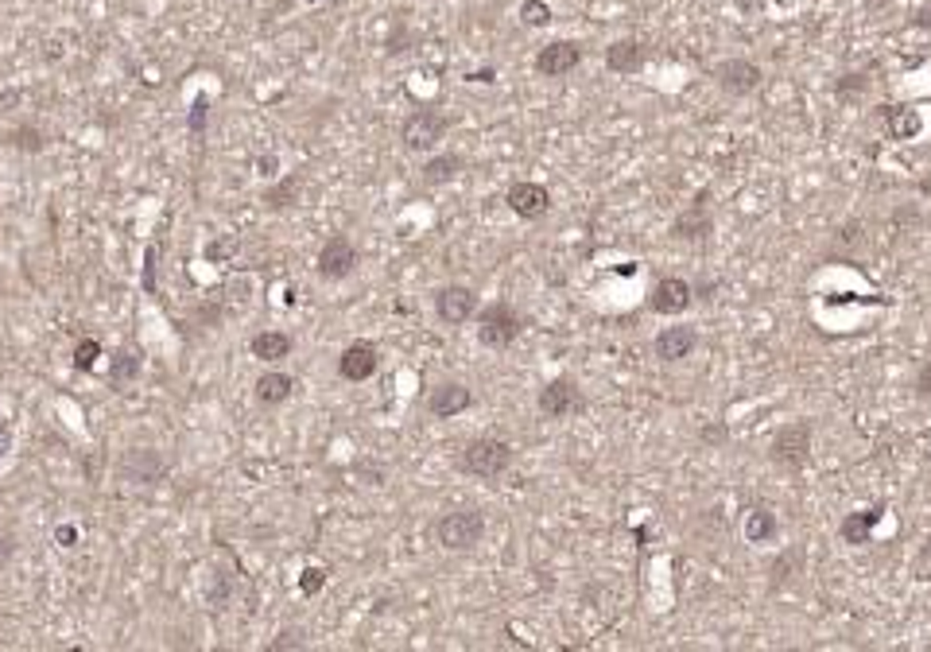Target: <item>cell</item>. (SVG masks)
<instances>
[{
	"mask_svg": "<svg viewBox=\"0 0 931 652\" xmlns=\"http://www.w3.org/2000/svg\"><path fill=\"white\" fill-rule=\"evenodd\" d=\"M512 458V443L497 439V435H478V439H470L462 447V455H458V466L466 470L470 478H481V482H497L501 474H509Z\"/></svg>",
	"mask_w": 931,
	"mask_h": 652,
	"instance_id": "obj_1",
	"label": "cell"
},
{
	"mask_svg": "<svg viewBox=\"0 0 931 652\" xmlns=\"http://www.w3.org/2000/svg\"><path fill=\"white\" fill-rule=\"evenodd\" d=\"M811 439H815L811 420H791L784 427H776L773 443H768V463L788 470V474H799L811 458Z\"/></svg>",
	"mask_w": 931,
	"mask_h": 652,
	"instance_id": "obj_2",
	"label": "cell"
},
{
	"mask_svg": "<svg viewBox=\"0 0 931 652\" xmlns=\"http://www.w3.org/2000/svg\"><path fill=\"white\" fill-rule=\"evenodd\" d=\"M474 318H478V342L489 350H509L524 330V318L509 299H494V303L478 307Z\"/></svg>",
	"mask_w": 931,
	"mask_h": 652,
	"instance_id": "obj_3",
	"label": "cell"
},
{
	"mask_svg": "<svg viewBox=\"0 0 931 652\" xmlns=\"http://www.w3.org/2000/svg\"><path fill=\"white\" fill-rule=\"evenodd\" d=\"M446 133H451V117L438 109H412L400 121V144H404V152H415V156H431L446 141Z\"/></svg>",
	"mask_w": 931,
	"mask_h": 652,
	"instance_id": "obj_4",
	"label": "cell"
},
{
	"mask_svg": "<svg viewBox=\"0 0 931 652\" xmlns=\"http://www.w3.org/2000/svg\"><path fill=\"white\" fill-rule=\"evenodd\" d=\"M486 536V512L478 509H454L435 520V543L443 551H474Z\"/></svg>",
	"mask_w": 931,
	"mask_h": 652,
	"instance_id": "obj_5",
	"label": "cell"
},
{
	"mask_svg": "<svg viewBox=\"0 0 931 652\" xmlns=\"http://www.w3.org/2000/svg\"><path fill=\"white\" fill-rule=\"evenodd\" d=\"M536 408L543 420H574V415H582L586 412V392L579 389V381L574 377H555L548 381L540 389V397H536Z\"/></svg>",
	"mask_w": 931,
	"mask_h": 652,
	"instance_id": "obj_6",
	"label": "cell"
},
{
	"mask_svg": "<svg viewBox=\"0 0 931 652\" xmlns=\"http://www.w3.org/2000/svg\"><path fill=\"white\" fill-rule=\"evenodd\" d=\"M710 78L722 93H730V98H749V93H757L765 85V70L757 67L753 59H722L718 67L710 70Z\"/></svg>",
	"mask_w": 931,
	"mask_h": 652,
	"instance_id": "obj_7",
	"label": "cell"
},
{
	"mask_svg": "<svg viewBox=\"0 0 931 652\" xmlns=\"http://www.w3.org/2000/svg\"><path fill=\"white\" fill-rule=\"evenodd\" d=\"M582 43L574 39H555L548 47L536 51V59H532V70L540 74V78H566V74H574L582 67Z\"/></svg>",
	"mask_w": 931,
	"mask_h": 652,
	"instance_id": "obj_8",
	"label": "cell"
},
{
	"mask_svg": "<svg viewBox=\"0 0 931 652\" xmlns=\"http://www.w3.org/2000/svg\"><path fill=\"white\" fill-rule=\"evenodd\" d=\"M478 315V292L466 284H443L435 292V318L443 326H466Z\"/></svg>",
	"mask_w": 931,
	"mask_h": 652,
	"instance_id": "obj_9",
	"label": "cell"
},
{
	"mask_svg": "<svg viewBox=\"0 0 931 652\" xmlns=\"http://www.w3.org/2000/svg\"><path fill=\"white\" fill-rule=\"evenodd\" d=\"M353 269H357V245H353L346 233L326 237V245L315 256V272L323 276V280L338 284V280H346V276H353Z\"/></svg>",
	"mask_w": 931,
	"mask_h": 652,
	"instance_id": "obj_10",
	"label": "cell"
},
{
	"mask_svg": "<svg viewBox=\"0 0 931 652\" xmlns=\"http://www.w3.org/2000/svg\"><path fill=\"white\" fill-rule=\"evenodd\" d=\"M714 233V213H710V190H699L691 202H687V210L679 213L676 221H671V237L676 241H706Z\"/></svg>",
	"mask_w": 931,
	"mask_h": 652,
	"instance_id": "obj_11",
	"label": "cell"
},
{
	"mask_svg": "<svg viewBox=\"0 0 931 652\" xmlns=\"http://www.w3.org/2000/svg\"><path fill=\"white\" fill-rule=\"evenodd\" d=\"M116 474L124 478V482H144V486H156L167 478V458L156 451V447H136V451H124L121 463H116Z\"/></svg>",
	"mask_w": 931,
	"mask_h": 652,
	"instance_id": "obj_12",
	"label": "cell"
},
{
	"mask_svg": "<svg viewBox=\"0 0 931 652\" xmlns=\"http://www.w3.org/2000/svg\"><path fill=\"white\" fill-rule=\"evenodd\" d=\"M505 202H509V210L517 213V218L540 221L543 213L551 210V190L543 183H532V179H517V183L505 190Z\"/></svg>",
	"mask_w": 931,
	"mask_h": 652,
	"instance_id": "obj_13",
	"label": "cell"
},
{
	"mask_svg": "<svg viewBox=\"0 0 931 652\" xmlns=\"http://www.w3.org/2000/svg\"><path fill=\"white\" fill-rule=\"evenodd\" d=\"M377 369H381V350L373 346V342H365V338L349 342V346L341 350V358H338V377L349 381V384L369 381Z\"/></svg>",
	"mask_w": 931,
	"mask_h": 652,
	"instance_id": "obj_14",
	"label": "cell"
},
{
	"mask_svg": "<svg viewBox=\"0 0 931 652\" xmlns=\"http://www.w3.org/2000/svg\"><path fill=\"white\" fill-rule=\"evenodd\" d=\"M691 303H694V284L683 280V276H663L648 295V311L656 315H683Z\"/></svg>",
	"mask_w": 931,
	"mask_h": 652,
	"instance_id": "obj_15",
	"label": "cell"
},
{
	"mask_svg": "<svg viewBox=\"0 0 931 652\" xmlns=\"http://www.w3.org/2000/svg\"><path fill=\"white\" fill-rule=\"evenodd\" d=\"M873 121L885 128V136H889V141H916V136L924 133V117H919V109H912V105H893V101H885V105H877Z\"/></svg>",
	"mask_w": 931,
	"mask_h": 652,
	"instance_id": "obj_16",
	"label": "cell"
},
{
	"mask_svg": "<svg viewBox=\"0 0 931 652\" xmlns=\"http://www.w3.org/2000/svg\"><path fill=\"white\" fill-rule=\"evenodd\" d=\"M474 408V392L466 389L462 381H438L431 392H427V412L435 415V420H454V415H462Z\"/></svg>",
	"mask_w": 931,
	"mask_h": 652,
	"instance_id": "obj_17",
	"label": "cell"
},
{
	"mask_svg": "<svg viewBox=\"0 0 931 652\" xmlns=\"http://www.w3.org/2000/svg\"><path fill=\"white\" fill-rule=\"evenodd\" d=\"M694 346H699V330L694 326H663L656 338H652V354L663 366H679V361H687L694 354Z\"/></svg>",
	"mask_w": 931,
	"mask_h": 652,
	"instance_id": "obj_18",
	"label": "cell"
},
{
	"mask_svg": "<svg viewBox=\"0 0 931 652\" xmlns=\"http://www.w3.org/2000/svg\"><path fill=\"white\" fill-rule=\"evenodd\" d=\"M881 517H885V501H873L870 509H854L847 512V517L839 520V536L842 543H850V548H865L873 536V528L881 525Z\"/></svg>",
	"mask_w": 931,
	"mask_h": 652,
	"instance_id": "obj_19",
	"label": "cell"
},
{
	"mask_svg": "<svg viewBox=\"0 0 931 652\" xmlns=\"http://www.w3.org/2000/svg\"><path fill=\"white\" fill-rule=\"evenodd\" d=\"M648 62V47L640 39H614L606 47V70L609 74H621V78H629V74H640Z\"/></svg>",
	"mask_w": 931,
	"mask_h": 652,
	"instance_id": "obj_20",
	"label": "cell"
},
{
	"mask_svg": "<svg viewBox=\"0 0 931 652\" xmlns=\"http://www.w3.org/2000/svg\"><path fill=\"white\" fill-rule=\"evenodd\" d=\"M295 389H299V381L292 377V373H280V369H269V373H261L253 384V397L264 404V408H280V404H287L295 397Z\"/></svg>",
	"mask_w": 931,
	"mask_h": 652,
	"instance_id": "obj_21",
	"label": "cell"
},
{
	"mask_svg": "<svg viewBox=\"0 0 931 652\" xmlns=\"http://www.w3.org/2000/svg\"><path fill=\"white\" fill-rule=\"evenodd\" d=\"M140 373H144V358L136 354L132 346L113 350V358H109V389L113 392H124L132 381H140Z\"/></svg>",
	"mask_w": 931,
	"mask_h": 652,
	"instance_id": "obj_22",
	"label": "cell"
},
{
	"mask_svg": "<svg viewBox=\"0 0 931 652\" xmlns=\"http://www.w3.org/2000/svg\"><path fill=\"white\" fill-rule=\"evenodd\" d=\"M462 167H466V159L458 152H435V156H427V164L420 167V179L427 187H446L462 175Z\"/></svg>",
	"mask_w": 931,
	"mask_h": 652,
	"instance_id": "obj_23",
	"label": "cell"
},
{
	"mask_svg": "<svg viewBox=\"0 0 931 652\" xmlns=\"http://www.w3.org/2000/svg\"><path fill=\"white\" fill-rule=\"evenodd\" d=\"M292 350H295V342H292V334H284V330H261V334L249 338V354L269 361V366L292 358Z\"/></svg>",
	"mask_w": 931,
	"mask_h": 652,
	"instance_id": "obj_24",
	"label": "cell"
},
{
	"mask_svg": "<svg viewBox=\"0 0 931 652\" xmlns=\"http://www.w3.org/2000/svg\"><path fill=\"white\" fill-rule=\"evenodd\" d=\"M742 528H745L749 543H773L776 532H780V520H776V512L768 505H753V509H745Z\"/></svg>",
	"mask_w": 931,
	"mask_h": 652,
	"instance_id": "obj_25",
	"label": "cell"
},
{
	"mask_svg": "<svg viewBox=\"0 0 931 652\" xmlns=\"http://www.w3.org/2000/svg\"><path fill=\"white\" fill-rule=\"evenodd\" d=\"M4 144L12 148V152H20V156H39L43 148H47V133H43L39 125H16V128H8L4 133Z\"/></svg>",
	"mask_w": 931,
	"mask_h": 652,
	"instance_id": "obj_26",
	"label": "cell"
},
{
	"mask_svg": "<svg viewBox=\"0 0 931 652\" xmlns=\"http://www.w3.org/2000/svg\"><path fill=\"white\" fill-rule=\"evenodd\" d=\"M295 198H299V175H284L280 183L264 187V195H261V202H264V210H272V213H280V210H287V206H292Z\"/></svg>",
	"mask_w": 931,
	"mask_h": 652,
	"instance_id": "obj_27",
	"label": "cell"
},
{
	"mask_svg": "<svg viewBox=\"0 0 931 652\" xmlns=\"http://www.w3.org/2000/svg\"><path fill=\"white\" fill-rule=\"evenodd\" d=\"M870 85H873V70H850V74H842V78L834 82V98H839V101H858L862 93H870Z\"/></svg>",
	"mask_w": 931,
	"mask_h": 652,
	"instance_id": "obj_28",
	"label": "cell"
},
{
	"mask_svg": "<svg viewBox=\"0 0 931 652\" xmlns=\"http://www.w3.org/2000/svg\"><path fill=\"white\" fill-rule=\"evenodd\" d=\"M520 24L524 28H548L551 24V4H543V0H524V4H520Z\"/></svg>",
	"mask_w": 931,
	"mask_h": 652,
	"instance_id": "obj_29",
	"label": "cell"
},
{
	"mask_svg": "<svg viewBox=\"0 0 931 652\" xmlns=\"http://www.w3.org/2000/svg\"><path fill=\"white\" fill-rule=\"evenodd\" d=\"M98 358H101V342L98 338H82L78 346H74V369H78V373H90L93 366H98Z\"/></svg>",
	"mask_w": 931,
	"mask_h": 652,
	"instance_id": "obj_30",
	"label": "cell"
},
{
	"mask_svg": "<svg viewBox=\"0 0 931 652\" xmlns=\"http://www.w3.org/2000/svg\"><path fill=\"white\" fill-rule=\"evenodd\" d=\"M237 249H241V241L229 233V237H218V241H210V245H206V253H202V256H206L210 264H226V261H233V256H237Z\"/></svg>",
	"mask_w": 931,
	"mask_h": 652,
	"instance_id": "obj_31",
	"label": "cell"
},
{
	"mask_svg": "<svg viewBox=\"0 0 931 652\" xmlns=\"http://www.w3.org/2000/svg\"><path fill=\"white\" fill-rule=\"evenodd\" d=\"M799 563H804V555H799V551H784V555H780L773 567H768V575H773V586H784L791 575H796Z\"/></svg>",
	"mask_w": 931,
	"mask_h": 652,
	"instance_id": "obj_32",
	"label": "cell"
},
{
	"mask_svg": "<svg viewBox=\"0 0 931 652\" xmlns=\"http://www.w3.org/2000/svg\"><path fill=\"white\" fill-rule=\"evenodd\" d=\"M206 117H210V98H195V105H190V117H187L190 136H202V133H206Z\"/></svg>",
	"mask_w": 931,
	"mask_h": 652,
	"instance_id": "obj_33",
	"label": "cell"
},
{
	"mask_svg": "<svg viewBox=\"0 0 931 652\" xmlns=\"http://www.w3.org/2000/svg\"><path fill=\"white\" fill-rule=\"evenodd\" d=\"M303 645H307L303 629H284V633H276V640H269V652H287V648H303Z\"/></svg>",
	"mask_w": 931,
	"mask_h": 652,
	"instance_id": "obj_34",
	"label": "cell"
},
{
	"mask_svg": "<svg viewBox=\"0 0 931 652\" xmlns=\"http://www.w3.org/2000/svg\"><path fill=\"white\" fill-rule=\"evenodd\" d=\"M699 439L706 447H726L730 443V427H726V420H714V423H702V431H699Z\"/></svg>",
	"mask_w": 931,
	"mask_h": 652,
	"instance_id": "obj_35",
	"label": "cell"
},
{
	"mask_svg": "<svg viewBox=\"0 0 931 652\" xmlns=\"http://www.w3.org/2000/svg\"><path fill=\"white\" fill-rule=\"evenodd\" d=\"M912 392L919 400H931V354L916 366V377H912Z\"/></svg>",
	"mask_w": 931,
	"mask_h": 652,
	"instance_id": "obj_36",
	"label": "cell"
},
{
	"mask_svg": "<svg viewBox=\"0 0 931 652\" xmlns=\"http://www.w3.org/2000/svg\"><path fill=\"white\" fill-rule=\"evenodd\" d=\"M408 43H412V31L404 28V24H396L389 31V39H384V55H404L408 51Z\"/></svg>",
	"mask_w": 931,
	"mask_h": 652,
	"instance_id": "obj_37",
	"label": "cell"
},
{
	"mask_svg": "<svg viewBox=\"0 0 931 652\" xmlns=\"http://www.w3.org/2000/svg\"><path fill=\"white\" fill-rule=\"evenodd\" d=\"M323 586H326V571L323 567H307L303 575H299V591H303L307 598H315Z\"/></svg>",
	"mask_w": 931,
	"mask_h": 652,
	"instance_id": "obj_38",
	"label": "cell"
},
{
	"mask_svg": "<svg viewBox=\"0 0 931 652\" xmlns=\"http://www.w3.org/2000/svg\"><path fill=\"white\" fill-rule=\"evenodd\" d=\"M912 575L919 583L931 579V536H924V543H919V551H916V559H912Z\"/></svg>",
	"mask_w": 931,
	"mask_h": 652,
	"instance_id": "obj_39",
	"label": "cell"
},
{
	"mask_svg": "<svg viewBox=\"0 0 931 652\" xmlns=\"http://www.w3.org/2000/svg\"><path fill=\"white\" fill-rule=\"evenodd\" d=\"M353 470H357V474L365 478V486H381V482H384V474H389V470H384L381 463H357Z\"/></svg>",
	"mask_w": 931,
	"mask_h": 652,
	"instance_id": "obj_40",
	"label": "cell"
},
{
	"mask_svg": "<svg viewBox=\"0 0 931 652\" xmlns=\"http://www.w3.org/2000/svg\"><path fill=\"white\" fill-rule=\"evenodd\" d=\"M55 543H59V548H78V528H74V525H59V528H55Z\"/></svg>",
	"mask_w": 931,
	"mask_h": 652,
	"instance_id": "obj_41",
	"label": "cell"
},
{
	"mask_svg": "<svg viewBox=\"0 0 931 652\" xmlns=\"http://www.w3.org/2000/svg\"><path fill=\"white\" fill-rule=\"evenodd\" d=\"M16 555V536L12 532H0V567H8Z\"/></svg>",
	"mask_w": 931,
	"mask_h": 652,
	"instance_id": "obj_42",
	"label": "cell"
},
{
	"mask_svg": "<svg viewBox=\"0 0 931 652\" xmlns=\"http://www.w3.org/2000/svg\"><path fill=\"white\" fill-rule=\"evenodd\" d=\"M276 167H280V159H276L272 152L256 159V175H261V179H276V175H280V171H276Z\"/></svg>",
	"mask_w": 931,
	"mask_h": 652,
	"instance_id": "obj_43",
	"label": "cell"
},
{
	"mask_svg": "<svg viewBox=\"0 0 931 652\" xmlns=\"http://www.w3.org/2000/svg\"><path fill=\"white\" fill-rule=\"evenodd\" d=\"M8 451H12V427L0 423V458H4Z\"/></svg>",
	"mask_w": 931,
	"mask_h": 652,
	"instance_id": "obj_44",
	"label": "cell"
},
{
	"mask_svg": "<svg viewBox=\"0 0 931 652\" xmlns=\"http://www.w3.org/2000/svg\"><path fill=\"white\" fill-rule=\"evenodd\" d=\"M912 24H916V28H931V4H927V8H919Z\"/></svg>",
	"mask_w": 931,
	"mask_h": 652,
	"instance_id": "obj_45",
	"label": "cell"
},
{
	"mask_svg": "<svg viewBox=\"0 0 931 652\" xmlns=\"http://www.w3.org/2000/svg\"><path fill=\"white\" fill-rule=\"evenodd\" d=\"M916 190H919V195H931V175H927V179H919Z\"/></svg>",
	"mask_w": 931,
	"mask_h": 652,
	"instance_id": "obj_46",
	"label": "cell"
},
{
	"mask_svg": "<svg viewBox=\"0 0 931 652\" xmlns=\"http://www.w3.org/2000/svg\"><path fill=\"white\" fill-rule=\"evenodd\" d=\"M307 4H318V0H307Z\"/></svg>",
	"mask_w": 931,
	"mask_h": 652,
	"instance_id": "obj_47",
	"label": "cell"
},
{
	"mask_svg": "<svg viewBox=\"0 0 931 652\" xmlns=\"http://www.w3.org/2000/svg\"><path fill=\"white\" fill-rule=\"evenodd\" d=\"M36 4H47V0H36Z\"/></svg>",
	"mask_w": 931,
	"mask_h": 652,
	"instance_id": "obj_48",
	"label": "cell"
},
{
	"mask_svg": "<svg viewBox=\"0 0 931 652\" xmlns=\"http://www.w3.org/2000/svg\"><path fill=\"white\" fill-rule=\"evenodd\" d=\"M0 423H4V415H0Z\"/></svg>",
	"mask_w": 931,
	"mask_h": 652,
	"instance_id": "obj_49",
	"label": "cell"
}]
</instances>
